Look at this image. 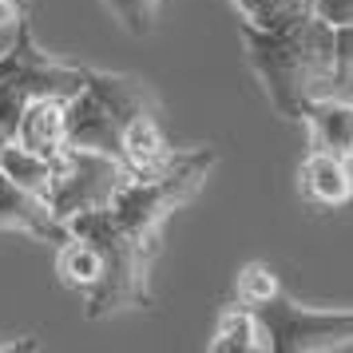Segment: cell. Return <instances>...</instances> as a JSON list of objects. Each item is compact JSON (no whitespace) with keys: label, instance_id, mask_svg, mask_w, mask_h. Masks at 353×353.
<instances>
[{"label":"cell","instance_id":"obj_1","mask_svg":"<svg viewBox=\"0 0 353 353\" xmlns=\"http://www.w3.org/2000/svg\"><path fill=\"white\" fill-rule=\"evenodd\" d=\"M214 167L219 151L210 143L183 147L159 175H123L103 207L64 219L68 234L92 242L103 262L99 282L83 294V318L103 321L155 305L151 270L163 250V230L179 207H187L207 187Z\"/></svg>","mask_w":353,"mask_h":353},{"label":"cell","instance_id":"obj_2","mask_svg":"<svg viewBox=\"0 0 353 353\" xmlns=\"http://www.w3.org/2000/svg\"><path fill=\"white\" fill-rule=\"evenodd\" d=\"M239 36L246 68L258 80L262 96L270 99L278 119L302 123L305 99L334 92V24L321 20L318 12L278 32L242 24Z\"/></svg>","mask_w":353,"mask_h":353},{"label":"cell","instance_id":"obj_3","mask_svg":"<svg viewBox=\"0 0 353 353\" xmlns=\"http://www.w3.org/2000/svg\"><path fill=\"white\" fill-rule=\"evenodd\" d=\"M163 112L159 96L139 76L128 72H103V68H80V88L68 96V143L83 151H99L112 163H123V131L135 115Z\"/></svg>","mask_w":353,"mask_h":353},{"label":"cell","instance_id":"obj_4","mask_svg":"<svg viewBox=\"0 0 353 353\" xmlns=\"http://www.w3.org/2000/svg\"><path fill=\"white\" fill-rule=\"evenodd\" d=\"M80 68L76 60H56L36 44L32 20H24L8 48L0 52V128L12 135L17 115L36 96H76L80 88Z\"/></svg>","mask_w":353,"mask_h":353},{"label":"cell","instance_id":"obj_5","mask_svg":"<svg viewBox=\"0 0 353 353\" xmlns=\"http://www.w3.org/2000/svg\"><path fill=\"white\" fill-rule=\"evenodd\" d=\"M254 314L274 353H330L353 345V310H318L282 290Z\"/></svg>","mask_w":353,"mask_h":353},{"label":"cell","instance_id":"obj_6","mask_svg":"<svg viewBox=\"0 0 353 353\" xmlns=\"http://www.w3.org/2000/svg\"><path fill=\"white\" fill-rule=\"evenodd\" d=\"M56 179H52V194L48 203L60 219H72L80 210H92V207H103L108 194L115 191V183L128 175L119 163H112L108 155L99 151H83V147H72L64 143L56 155Z\"/></svg>","mask_w":353,"mask_h":353},{"label":"cell","instance_id":"obj_7","mask_svg":"<svg viewBox=\"0 0 353 353\" xmlns=\"http://www.w3.org/2000/svg\"><path fill=\"white\" fill-rule=\"evenodd\" d=\"M0 230H12V234H28L36 242H52V246H60L68 242V223L52 210L48 199H40V194L24 191L17 187L12 179L0 175Z\"/></svg>","mask_w":353,"mask_h":353},{"label":"cell","instance_id":"obj_8","mask_svg":"<svg viewBox=\"0 0 353 353\" xmlns=\"http://www.w3.org/2000/svg\"><path fill=\"white\" fill-rule=\"evenodd\" d=\"M298 194L318 210H341L353 203V163L314 147L298 163Z\"/></svg>","mask_w":353,"mask_h":353},{"label":"cell","instance_id":"obj_9","mask_svg":"<svg viewBox=\"0 0 353 353\" xmlns=\"http://www.w3.org/2000/svg\"><path fill=\"white\" fill-rule=\"evenodd\" d=\"M302 123L310 128L314 147L353 163V99H345L341 92H321L305 99Z\"/></svg>","mask_w":353,"mask_h":353},{"label":"cell","instance_id":"obj_10","mask_svg":"<svg viewBox=\"0 0 353 353\" xmlns=\"http://www.w3.org/2000/svg\"><path fill=\"white\" fill-rule=\"evenodd\" d=\"M12 139L40 155H56L68 143V96H36L12 123Z\"/></svg>","mask_w":353,"mask_h":353},{"label":"cell","instance_id":"obj_11","mask_svg":"<svg viewBox=\"0 0 353 353\" xmlns=\"http://www.w3.org/2000/svg\"><path fill=\"white\" fill-rule=\"evenodd\" d=\"M163 112H143L135 115L123 131V163L128 175H159L163 167L171 163L175 147L167 143V131L159 123Z\"/></svg>","mask_w":353,"mask_h":353},{"label":"cell","instance_id":"obj_12","mask_svg":"<svg viewBox=\"0 0 353 353\" xmlns=\"http://www.w3.org/2000/svg\"><path fill=\"white\" fill-rule=\"evenodd\" d=\"M0 175L12 179V183L24 187V191L48 199L52 194V179H56V163H52V155H40V151L17 143V139L8 135L4 147H0Z\"/></svg>","mask_w":353,"mask_h":353},{"label":"cell","instance_id":"obj_13","mask_svg":"<svg viewBox=\"0 0 353 353\" xmlns=\"http://www.w3.org/2000/svg\"><path fill=\"white\" fill-rule=\"evenodd\" d=\"M258 350H270L262 318L250 305H239V302L223 310V318L214 325V337H210V353H258Z\"/></svg>","mask_w":353,"mask_h":353},{"label":"cell","instance_id":"obj_14","mask_svg":"<svg viewBox=\"0 0 353 353\" xmlns=\"http://www.w3.org/2000/svg\"><path fill=\"white\" fill-rule=\"evenodd\" d=\"M56 274H60V282H64L68 290H80V294H88V290L99 282V274H103V262H99V250L92 246V242L83 239H72L60 242L56 246Z\"/></svg>","mask_w":353,"mask_h":353},{"label":"cell","instance_id":"obj_15","mask_svg":"<svg viewBox=\"0 0 353 353\" xmlns=\"http://www.w3.org/2000/svg\"><path fill=\"white\" fill-rule=\"evenodd\" d=\"M242 12V24H254V28H266V32H278V28H290L302 17L314 12V0H230Z\"/></svg>","mask_w":353,"mask_h":353},{"label":"cell","instance_id":"obj_16","mask_svg":"<svg viewBox=\"0 0 353 353\" xmlns=\"http://www.w3.org/2000/svg\"><path fill=\"white\" fill-rule=\"evenodd\" d=\"M108 12H112V20L123 28L128 36H155V28H159V4L163 0H99Z\"/></svg>","mask_w":353,"mask_h":353},{"label":"cell","instance_id":"obj_17","mask_svg":"<svg viewBox=\"0 0 353 353\" xmlns=\"http://www.w3.org/2000/svg\"><path fill=\"white\" fill-rule=\"evenodd\" d=\"M278 294H282V282H278V274H274L270 266H262V262H246L239 270V278H234V302L239 305L258 310V305H266L270 298H278Z\"/></svg>","mask_w":353,"mask_h":353},{"label":"cell","instance_id":"obj_18","mask_svg":"<svg viewBox=\"0 0 353 353\" xmlns=\"http://www.w3.org/2000/svg\"><path fill=\"white\" fill-rule=\"evenodd\" d=\"M353 83V24H334V92Z\"/></svg>","mask_w":353,"mask_h":353},{"label":"cell","instance_id":"obj_19","mask_svg":"<svg viewBox=\"0 0 353 353\" xmlns=\"http://www.w3.org/2000/svg\"><path fill=\"white\" fill-rule=\"evenodd\" d=\"M24 20H32V0H0V36H17Z\"/></svg>","mask_w":353,"mask_h":353},{"label":"cell","instance_id":"obj_20","mask_svg":"<svg viewBox=\"0 0 353 353\" xmlns=\"http://www.w3.org/2000/svg\"><path fill=\"white\" fill-rule=\"evenodd\" d=\"M314 12L330 24H353V0H314Z\"/></svg>","mask_w":353,"mask_h":353},{"label":"cell","instance_id":"obj_21","mask_svg":"<svg viewBox=\"0 0 353 353\" xmlns=\"http://www.w3.org/2000/svg\"><path fill=\"white\" fill-rule=\"evenodd\" d=\"M0 350H36V341H8V345L0 341Z\"/></svg>","mask_w":353,"mask_h":353},{"label":"cell","instance_id":"obj_22","mask_svg":"<svg viewBox=\"0 0 353 353\" xmlns=\"http://www.w3.org/2000/svg\"><path fill=\"white\" fill-rule=\"evenodd\" d=\"M4 48H8V36H0V52H4Z\"/></svg>","mask_w":353,"mask_h":353},{"label":"cell","instance_id":"obj_23","mask_svg":"<svg viewBox=\"0 0 353 353\" xmlns=\"http://www.w3.org/2000/svg\"><path fill=\"white\" fill-rule=\"evenodd\" d=\"M4 139H8V131H4V128H0V147H4Z\"/></svg>","mask_w":353,"mask_h":353}]
</instances>
